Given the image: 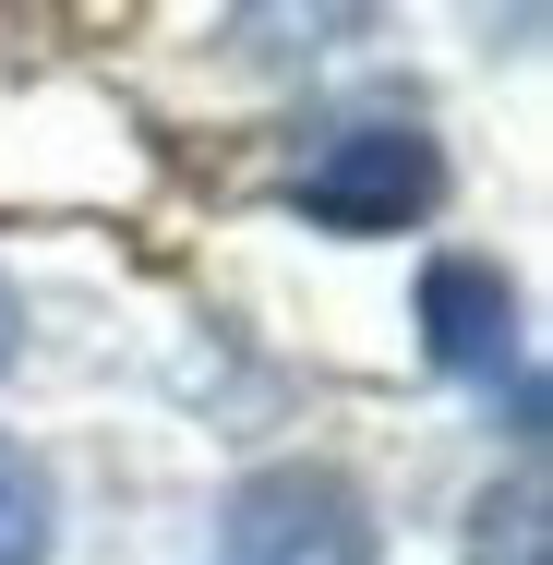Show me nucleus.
Masks as SVG:
<instances>
[{"label":"nucleus","mask_w":553,"mask_h":565,"mask_svg":"<svg viewBox=\"0 0 553 565\" xmlns=\"http://www.w3.org/2000/svg\"><path fill=\"white\" fill-rule=\"evenodd\" d=\"M434 193H445V157H434V132H410V120H349L289 181V205L313 228H410Z\"/></svg>","instance_id":"1"},{"label":"nucleus","mask_w":553,"mask_h":565,"mask_svg":"<svg viewBox=\"0 0 553 565\" xmlns=\"http://www.w3.org/2000/svg\"><path fill=\"white\" fill-rule=\"evenodd\" d=\"M217 565H373V505L337 469H253L217 518Z\"/></svg>","instance_id":"2"},{"label":"nucleus","mask_w":553,"mask_h":565,"mask_svg":"<svg viewBox=\"0 0 553 565\" xmlns=\"http://www.w3.org/2000/svg\"><path fill=\"white\" fill-rule=\"evenodd\" d=\"M506 277L493 265H469V253H445L434 277H422V349H434L445 373H493L506 361Z\"/></svg>","instance_id":"3"},{"label":"nucleus","mask_w":553,"mask_h":565,"mask_svg":"<svg viewBox=\"0 0 553 565\" xmlns=\"http://www.w3.org/2000/svg\"><path fill=\"white\" fill-rule=\"evenodd\" d=\"M0 565H49V469L0 446Z\"/></svg>","instance_id":"4"},{"label":"nucleus","mask_w":553,"mask_h":565,"mask_svg":"<svg viewBox=\"0 0 553 565\" xmlns=\"http://www.w3.org/2000/svg\"><path fill=\"white\" fill-rule=\"evenodd\" d=\"M469 565H542V493H530V481L481 493V542H469Z\"/></svg>","instance_id":"5"},{"label":"nucleus","mask_w":553,"mask_h":565,"mask_svg":"<svg viewBox=\"0 0 553 565\" xmlns=\"http://www.w3.org/2000/svg\"><path fill=\"white\" fill-rule=\"evenodd\" d=\"M0 361H12V289H0Z\"/></svg>","instance_id":"6"}]
</instances>
